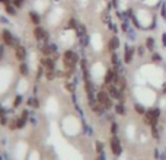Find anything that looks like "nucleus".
Listing matches in <instances>:
<instances>
[{
  "label": "nucleus",
  "mask_w": 166,
  "mask_h": 160,
  "mask_svg": "<svg viewBox=\"0 0 166 160\" xmlns=\"http://www.w3.org/2000/svg\"><path fill=\"white\" fill-rule=\"evenodd\" d=\"M90 109H92V112L93 114H96V115H104V112H105V106L101 105L99 102H93V103H90Z\"/></svg>",
  "instance_id": "obj_8"
},
{
  "label": "nucleus",
  "mask_w": 166,
  "mask_h": 160,
  "mask_svg": "<svg viewBox=\"0 0 166 160\" xmlns=\"http://www.w3.org/2000/svg\"><path fill=\"white\" fill-rule=\"evenodd\" d=\"M21 102H22V96H18V98H16V100H15V106H16V105H19Z\"/></svg>",
  "instance_id": "obj_32"
},
{
  "label": "nucleus",
  "mask_w": 166,
  "mask_h": 160,
  "mask_svg": "<svg viewBox=\"0 0 166 160\" xmlns=\"http://www.w3.org/2000/svg\"><path fill=\"white\" fill-rule=\"evenodd\" d=\"M63 61H64V64H66L67 68H73L74 64L79 61V55L76 51L73 50H67L64 54H63Z\"/></svg>",
  "instance_id": "obj_3"
},
{
  "label": "nucleus",
  "mask_w": 166,
  "mask_h": 160,
  "mask_svg": "<svg viewBox=\"0 0 166 160\" xmlns=\"http://www.w3.org/2000/svg\"><path fill=\"white\" fill-rule=\"evenodd\" d=\"M77 26H79L77 19H76V18H70V19H69V28H72V29H76Z\"/></svg>",
  "instance_id": "obj_22"
},
{
  "label": "nucleus",
  "mask_w": 166,
  "mask_h": 160,
  "mask_svg": "<svg viewBox=\"0 0 166 160\" xmlns=\"http://www.w3.org/2000/svg\"><path fill=\"white\" fill-rule=\"evenodd\" d=\"M22 2L23 0H15V6H16V7H21V6H22Z\"/></svg>",
  "instance_id": "obj_33"
},
{
  "label": "nucleus",
  "mask_w": 166,
  "mask_h": 160,
  "mask_svg": "<svg viewBox=\"0 0 166 160\" xmlns=\"http://www.w3.org/2000/svg\"><path fill=\"white\" fill-rule=\"evenodd\" d=\"M162 44H163V47H166V33L162 35Z\"/></svg>",
  "instance_id": "obj_34"
},
{
  "label": "nucleus",
  "mask_w": 166,
  "mask_h": 160,
  "mask_svg": "<svg viewBox=\"0 0 166 160\" xmlns=\"http://www.w3.org/2000/svg\"><path fill=\"white\" fill-rule=\"evenodd\" d=\"M55 53H57V45L53 42H47V45L42 48V54L45 57H50L51 54H55Z\"/></svg>",
  "instance_id": "obj_7"
},
{
  "label": "nucleus",
  "mask_w": 166,
  "mask_h": 160,
  "mask_svg": "<svg viewBox=\"0 0 166 160\" xmlns=\"http://www.w3.org/2000/svg\"><path fill=\"white\" fill-rule=\"evenodd\" d=\"M96 102H99L101 105L105 106V109H111L114 106V102H112V98L109 96V93L106 92V89L104 90H99L96 93Z\"/></svg>",
  "instance_id": "obj_2"
},
{
  "label": "nucleus",
  "mask_w": 166,
  "mask_h": 160,
  "mask_svg": "<svg viewBox=\"0 0 166 160\" xmlns=\"http://www.w3.org/2000/svg\"><path fill=\"white\" fill-rule=\"evenodd\" d=\"M160 13H162V16L166 19V5H163L162 6V10H160Z\"/></svg>",
  "instance_id": "obj_31"
},
{
  "label": "nucleus",
  "mask_w": 166,
  "mask_h": 160,
  "mask_svg": "<svg viewBox=\"0 0 166 160\" xmlns=\"http://www.w3.org/2000/svg\"><path fill=\"white\" fill-rule=\"evenodd\" d=\"M96 151H98V153H104V143H102V141H98V143H96Z\"/></svg>",
  "instance_id": "obj_26"
},
{
  "label": "nucleus",
  "mask_w": 166,
  "mask_h": 160,
  "mask_svg": "<svg viewBox=\"0 0 166 160\" xmlns=\"http://www.w3.org/2000/svg\"><path fill=\"white\" fill-rule=\"evenodd\" d=\"M34 37H35L37 41H45V42H48V39H50L48 32L42 26H38V25L34 28Z\"/></svg>",
  "instance_id": "obj_6"
},
{
  "label": "nucleus",
  "mask_w": 166,
  "mask_h": 160,
  "mask_svg": "<svg viewBox=\"0 0 166 160\" xmlns=\"http://www.w3.org/2000/svg\"><path fill=\"white\" fill-rule=\"evenodd\" d=\"M111 134H112V135H117V134H118V124L114 121L111 124Z\"/></svg>",
  "instance_id": "obj_24"
},
{
  "label": "nucleus",
  "mask_w": 166,
  "mask_h": 160,
  "mask_svg": "<svg viewBox=\"0 0 166 160\" xmlns=\"http://www.w3.org/2000/svg\"><path fill=\"white\" fill-rule=\"evenodd\" d=\"M105 89L106 92L109 93V96L112 98V99H120V102H124V98H122V92L118 89V86L117 84H114V83H109V84H105Z\"/></svg>",
  "instance_id": "obj_4"
},
{
  "label": "nucleus",
  "mask_w": 166,
  "mask_h": 160,
  "mask_svg": "<svg viewBox=\"0 0 166 160\" xmlns=\"http://www.w3.org/2000/svg\"><path fill=\"white\" fill-rule=\"evenodd\" d=\"M28 103H29V105L31 106H34V108H39V100H38V98H29V99H28Z\"/></svg>",
  "instance_id": "obj_21"
},
{
  "label": "nucleus",
  "mask_w": 166,
  "mask_h": 160,
  "mask_svg": "<svg viewBox=\"0 0 166 160\" xmlns=\"http://www.w3.org/2000/svg\"><path fill=\"white\" fill-rule=\"evenodd\" d=\"M134 109H136V112H137L138 115H146V112H147V109H146L144 105H141V103H136V105H134Z\"/></svg>",
  "instance_id": "obj_15"
},
{
  "label": "nucleus",
  "mask_w": 166,
  "mask_h": 160,
  "mask_svg": "<svg viewBox=\"0 0 166 160\" xmlns=\"http://www.w3.org/2000/svg\"><path fill=\"white\" fill-rule=\"evenodd\" d=\"M29 16H31V21H32V23L35 25V26L41 22V18H39V15L37 13V12H31V13H29Z\"/></svg>",
  "instance_id": "obj_16"
},
{
  "label": "nucleus",
  "mask_w": 166,
  "mask_h": 160,
  "mask_svg": "<svg viewBox=\"0 0 166 160\" xmlns=\"http://www.w3.org/2000/svg\"><path fill=\"white\" fill-rule=\"evenodd\" d=\"M163 93H166V83L163 84Z\"/></svg>",
  "instance_id": "obj_37"
},
{
  "label": "nucleus",
  "mask_w": 166,
  "mask_h": 160,
  "mask_svg": "<svg viewBox=\"0 0 166 160\" xmlns=\"http://www.w3.org/2000/svg\"><path fill=\"white\" fill-rule=\"evenodd\" d=\"M45 77H47V80H54L55 72L54 70H45Z\"/></svg>",
  "instance_id": "obj_23"
},
{
  "label": "nucleus",
  "mask_w": 166,
  "mask_h": 160,
  "mask_svg": "<svg viewBox=\"0 0 166 160\" xmlns=\"http://www.w3.org/2000/svg\"><path fill=\"white\" fill-rule=\"evenodd\" d=\"M96 160H105V154H104V153H101V154L96 157Z\"/></svg>",
  "instance_id": "obj_35"
},
{
  "label": "nucleus",
  "mask_w": 166,
  "mask_h": 160,
  "mask_svg": "<svg viewBox=\"0 0 166 160\" xmlns=\"http://www.w3.org/2000/svg\"><path fill=\"white\" fill-rule=\"evenodd\" d=\"M3 39H5L6 44H9V45L13 44V37H12V35L7 32V31H5V32H3Z\"/></svg>",
  "instance_id": "obj_17"
},
{
  "label": "nucleus",
  "mask_w": 166,
  "mask_h": 160,
  "mask_svg": "<svg viewBox=\"0 0 166 160\" xmlns=\"http://www.w3.org/2000/svg\"><path fill=\"white\" fill-rule=\"evenodd\" d=\"M115 73L112 68H108L106 70V74H105V84H109V83L114 82V77H115Z\"/></svg>",
  "instance_id": "obj_12"
},
{
  "label": "nucleus",
  "mask_w": 166,
  "mask_h": 160,
  "mask_svg": "<svg viewBox=\"0 0 166 160\" xmlns=\"http://www.w3.org/2000/svg\"><path fill=\"white\" fill-rule=\"evenodd\" d=\"M152 137L155 138V140H159V138H160V133H159L157 125H153V127H152Z\"/></svg>",
  "instance_id": "obj_20"
},
{
  "label": "nucleus",
  "mask_w": 166,
  "mask_h": 160,
  "mask_svg": "<svg viewBox=\"0 0 166 160\" xmlns=\"http://www.w3.org/2000/svg\"><path fill=\"white\" fill-rule=\"evenodd\" d=\"M137 54L140 55V57L144 55V48H143V47H138V48H137Z\"/></svg>",
  "instance_id": "obj_30"
},
{
  "label": "nucleus",
  "mask_w": 166,
  "mask_h": 160,
  "mask_svg": "<svg viewBox=\"0 0 166 160\" xmlns=\"http://www.w3.org/2000/svg\"><path fill=\"white\" fill-rule=\"evenodd\" d=\"M25 124H26V118H25V116H22L21 119H18V121H16V128H22Z\"/></svg>",
  "instance_id": "obj_25"
},
{
  "label": "nucleus",
  "mask_w": 166,
  "mask_h": 160,
  "mask_svg": "<svg viewBox=\"0 0 166 160\" xmlns=\"http://www.w3.org/2000/svg\"><path fill=\"white\" fill-rule=\"evenodd\" d=\"M16 57H18V60H25V57H26V50L23 48L22 45H18L16 47Z\"/></svg>",
  "instance_id": "obj_13"
},
{
  "label": "nucleus",
  "mask_w": 166,
  "mask_h": 160,
  "mask_svg": "<svg viewBox=\"0 0 166 160\" xmlns=\"http://www.w3.org/2000/svg\"><path fill=\"white\" fill-rule=\"evenodd\" d=\"M152 60L155 61V63H160L162 58H160V55L157 54V53H153V54H152Z\"/></svg>",
  "instance_id": "obj_28"
},
{
  "label": "nucleus",
  "mask_w": 166,
  "mask_h": 160,
  "mask_svg": "<svg viewBox=\"0 0 166 160\" xmlns=\"http://www.w3.org/2000/svg\"><path fill=\"white\" fill-rule=\"evenodd\" d=\"M7 12L13 15V13H15V9H13V7H10V6H7Z\"/></svg>",
  "instance_id": "obj_36"
},
{
  "label": "nucleus",
  "mask_w": 166,
  "mask_h": 160,
  "mask_svg": "<svg viewBox=\"0 0 166 160\" xmlns=\"http://www.w3.org/2000/svg\"><path fill=\"white\" fill-rule=\"evenodd\" d=\"M21 73H22V74H25V76H26L28 73H29V68H28V66L25 64V63H22V64H21Z\"/></svg>",
  "instance_id": "obj_27"
},
{
  "label": "nucleus",
  "mask_w": 166,
  "mask_h": 160,
  "mask_svg": "<svg viewBox=\"0 0 166 160\" xmlns=\"http://www.w3.org/2000/svg\"><path fill=\"white\" fill-rule=\"evenodd\" d=\"M159 116H160V109L159 108H152V109H147L146 115H144V122L153 127V125H157L159 122Z\"/></svg>",
  "instance_id": "obj_1"
},
{
  "label": "nucleus",
  "mask_w": 166,
  "mask_h": 160,
  "mask_svg": "<svg viewBox=\"0 0 166 160\" xmlns=\"http://www.w3.org/2000/svg\"><path fill=\"white\" fill-rule=\"evenodd\" d=\"M146 48L150 51H153V48H155V39L152 38V37H149V38L146 39Z\"/></svg>",
  "instance_id": "obj_19"
},
{
  "label": "nucleus",
  "mask_w": 166,
  "mask_h": 160,
  "mask_svg": "<svg viewBox=\"0 0 166 160\" xmlns=\"http://www.w3.org/2000/svg\"><path fill=\"white\" fill-rule=\"evenodd\" d=\"M133 55H134V50L130 48L128 45H125V48H124V61H125V64H130V61L133 60Z\"/></svg>",
  "instance_id": "obj_10"
},
{
  "label": "nucleus",
  "mask_w": 166,
  "mask_h": 160,
  "mask_svg": "<svg viewBox=\"0 0 166 160\" xmlns=\"http://www.w3.org/2000/svg\"><path fill=\"white\" fill-rule=\"evenodd\" d=\"M118 48H120V39L117 38V37H112V38L108 41V50L114 53V51H117Z\"/></svg>",
  "instance_id": "obj_9"
},
{
  "label": "nucleus",
  "mask_w": 166,
  "mask_h": 160,
  "mask_svg": "<svg viewBox=\"0 0 166 160\" xmlns=\"http://www.w3.org/2000/svg\"><path fill=\"white\" fill-rule=\"evenodd\" d=\"M66 88H67V90H69V92H74V84H73V83H67L66 84Z\"/></svg>",
  "instance_id": "obj_29"
},
{
  "label": "nucleus",
  "mask_w": 166,
  "mask_h": 160,
  "mask_svg": "<svg viewBox=\"0 0 166 160\" xmlns=\"http://www.w3.org/2000/svg\"><path fill=\"white\" fill-rule=\"evenodd\" d=\"M111 61H112V66H114V68H118V67L121 66V63H120V58H118V55L114 53L112 54V57H111Z\"/></svg>",
  "instance_id": "obj_18"
},
{
  "label": "nucleus",
  "mask_w": 166,
  "mask_h": 160,
  "mask_svg": "<svg viewBox=\"0 0 166 160\" xmlns=\"http://www.w3.org/2000/svg\"><path fill=\"white\" fill-rule=\"evenodd\" d=\"M109 146H111V150H112L114 156H120L122 153V146H121V141H120L118 135H112L111 137Z\"/></svg>",
  "instance_id": "obj_5"
},
{
  "label": "nucleus",
  "mask_w": 166,
  "mask_h": 160,
  "mask_svg": "<svg viewBox=\"0 0 166 160\" xmlns=\"http://www.w3.org/2000/svg\"><path fill=\"white\" fill-rule=\"evenodd\" d=\"M41 63H42V67H44L45 70H54V60L53 58H50V57H45V58H42L41 60Z\"/></svg>",
  "instance_id": "obj_11"
},
{
  "label": "nucleus",
  "mask_w": 166,
  "mask_h": 160,
  "mask_svg": "<svg viewBox=\"0 0 166 160\" xmlns=\"http://www.w3.org/2000/svg\"><path fill=\"white\" fill-rule=\"evenodd\" d=\"M114 108H115V114H118V115H125V106H124V102H118Z\"/></svg>",
  "instance_id": "obj_14"
}]
</instances>
